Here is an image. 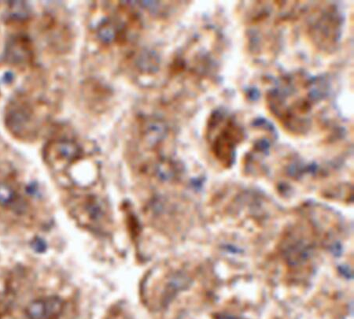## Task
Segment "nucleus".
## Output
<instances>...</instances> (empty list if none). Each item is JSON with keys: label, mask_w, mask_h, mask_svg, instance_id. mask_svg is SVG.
Wrapping results in <instances>:
<instances>
[{"label": "nucleus", "mask_w": 354, "mask_h": 319, "mask_svg": "<svg viewBox=\"0 0 354 319\" xmlns=\"http://www.w3.org/2000/svg\"><path fill=\"white\" fill-rule=\"evenodd\" d=\"M140 28V19L132 8L127 5L112 4L102 11L96 35L105 48L123 46L136 37Z\"/></svg>", "instance_id": "1"}, {"label": "nucleus", "mask_w": 354, "mask_h": 319, "mask_svg": "<svg viewBox=\"0 0 354 319\" xmlns=\"http://www.w3.org/2000/svg\"><path fill=\"white\" fill-rule=\"evenodd\" d=\"M205 139L214 156L227 166L232 162L236 146L243 139V130L232 118L214 112L209 118Z\"/></svg>", "instance_id": "2"}, {"label": "nucleus", "mask_w": 354, "mask_h": 319, "mask_svg": "<svg viewBox=\"0 0 354 319\" xmlns=\"http://www.w3.org/2000/svg\"><path fill=\"white\" fill-rule=\"evenodd\" d=\"M64 309V302L58 296L34 300L26 310L30 319H58Z\"/></svg>", "instance_id": "3"}, {"label": "nucleus", "mask_w": 354, "mask_h": 319, "mask_svg": "<svg viewBox=\"0 0 354 319\" xmlns=\"http://www.w3.org/2000/svg\"><path fill=\"white\" fill-rule=\"evenodd\" d=\"M0 206L22 214L26 212V201L12 187L8 184L0 183Z\"/></svg>", "instance_id": "4"}]
</instances>
